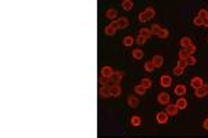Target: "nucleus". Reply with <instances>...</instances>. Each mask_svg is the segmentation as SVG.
<instances>
[{"label": "nucleus", "mask_w": 208, "mask_h": 138, "mask_svg": "<svg viewBox=\"0 0 208 138\" xmlns=\"http://www.w3.org/2000/svg\"><path fill=\"white\" fill-rule=\"evenodd\" d=\"M169 100H171V97H169V94H166V93H160L158 97H157V101H158L160 105H168Z\"/></svg>", "instance_id": "nucleus-1"}, {"label": "nucleus", "mask_w": 208, "mask_h": 138, "mask_svg": "<svg viewBox=\"0 0 208 138\" xmlns=\"http://www.w3.org/2000/svg\"><path fill=\"white\" fill-rule=\"evenodd\" d=\"M155 119H157V122L160 123V124H166L169 116H168V113H166V112H158V113L155 115Z\"/></svg>", "instance_id": "nucleus-2"}, {"label": "nucleus", "mask_w": 208, "mask_h": 138, "mask_svg": "<svg viewBox=\"0 0 208 138\" xmlns=\"http://www.w3.org/2000/svg\"><path fill=\"white\" fill-rule=\"evenodd\" d=\"M190 86H192L194 90H197L200 87H203L204 86V80L201 77H197V76H194L192 80H190Z\"/></svg>", "instance_id": "nucleus-3"}, {"label": "nucleus", "mask_w": 208, "mask_h": 138, "mask_svg": "<svg viewBox=\"0 0 208 138\" xmlns=\"http://www.w3.org/2000/svg\"><path fill=\"white\" fill-rule=\"evenodd\" d=\"M160 84L162 86V87H165V89L171 87L172 77H171V76H168V75H162V76H161V79H160Z\"/></svg>", "instance_id": "nucleus-4"}, {"label": "nucleus", "mask_w": 208, "mask_h": 138, "mask_svg": "<svg viewBox=\"0 0 208 138\" xmlns=\"http://www.w3.org/2000/svg\"><path fill=\"white\" fill-rule=\"evenodd\" d=\"M122 79H123V72H121V70H117V72H114V73H112V76L110 77V82H112V83L115 84V83H119Z\"/></svg>", "instance_id": "nucleus-5"}, {"label": "nucleus", "mask_w": 208, "mask_h": 138, "mask_svg": "<svg viewBox=\"0 0 208 138\" xmlns=\"http://www.w3.org/2000/svg\"><path fill=\"white\" fill-rule=\"evenodd\" d=\"M178 106L175 105V104H168L166 105V113H168V116H176L178 115Z\"/></svg>", "instance_id": "nucleus-6"}, {"label": "nucleus", "mask_w": 208, "mask_h": 138, "mask_svg": "<svg viewBox=\"0 0 208 138\" xmlns=\"http://www.w3.org/2000/svg\"><path fill=\"white\" fill-rule=\"evenodd\" d=\"M151 62H153V65H154V68H161L162 65H164V58L161 57V55H154L153 58L150 59Z\"/></svg>", "instance_id": "nucleus-7"}, {"label": "nucleus", "mask_w": 208, "mask_h": 138, "mask_svg": "<svg viewBox=\"0 0 208 138\" xmlns=\"http://www.w3.org/2000/svg\"><path fill=\"white\" fill-rule=\"evenodd\" d=\"M110 90H111V97H119L121 95V93H122V90H121V86L118 84V83H115V84H112L111 87H110Z\"/></svg>", "instance_id": "nucleus-8"}, {"label": "nucleus", "mask_w": 208, "mask_h": 138, "mask_svg": "<svg viewBox=\"0 0 208 138\" xmlns=\"http://www.w3.org/2000/svg\"><path fill=\"white\" fill-rule=\"evenodd\" d=\"M173 93H175L176 95H179V97H183L185 94L187 93V89H186V86L185 84H178L175 87V90H173Z\"/></svg>", "instance_id": "nucleus-9"}, {"label": "nucleus", "mask_w": 208, "mask_h": 138, "mask_svg": "<svg viewBox=\"0 0 208 138\" xmlns=\"http://www.w3.org/2000/svg\"><path fill=\"white\" fill-rule=\"evenodd\" d=\"M99 94H100V97H103V98H107V97H111V90H110L108 86H102L100 90H99Z\"/></svg>", "instance_id": "nucleus-10"}, {"label": "nucleus", "mask_w": 208, "mask_h": 138, "mask_svg": "<svg viewBox=\"0 0 208 138\" xmlns=\"http://www.w3.org/2000/svg\"><path fill=\"white\" fill-rule=\"evenodd\" d=\"M100 72H102L103 77H107V79H110V77L112 76V73H114V70H112L111 66H103Z\"/></svg>", "instance_id": "nucleus-11"}, {"label": "nucleus", "mask_w": 208, "mask_h": 138, "mask_svg": "<svg viewBox=\"0 0 208 138\" xmlns=\"http://www.w3.org/2000/svg\"><path fill=\"white\" fill-rule=\"evenodd\" d=\"M117 24H118V29H125L129 25V20L126 17H121L119 20H117Z\"/></svg>", "instance_id": "nucleus-12"}, {"label": "nucleus", "mask_w": 208, "mask_h": 138, "mask_svg": "<svg viewBox=\"0 0 208 138\" xmlns=\"http://www.w3.org/2000/svg\"><path fill=\"white\" fill-rule=\"evenodd\" d=\"M132 57H133V59H136V61H140V59L144 57L143 50H140V48H135L133 51H132Z\"/></svg>", "instance_id": "nucleus-13"}, {"label": "nucleus", "mask_w": 208, "mask_h": 138, "mask_svg": "<svg viewBox=\"0 0 208 138\" xmlns=\"http://www.w3.org/2000/svg\"><path fill=\"white\" fill-rule=\"evenodd\" d=\"M128 105L130 106V108H137L139 105V100L136 95H129L128 97Z\"/></svg>", "instance_id": "nucleus-14"}, {"label": "nucleus", "mask_w": 208, "mask_h": 138, "mask_svg": "<svg viewBox=\"0 0 208 138\" xmlns=\"http://www.w3.org/2000/svg\"><path fill=\"white\" fill-rule=\"evenodd\" d=\"M106 17L108 18V20H111V21H115V18L118 17L117 10H115V8H110V10H107Z\"/></svg>", "instance_id": "nucleus-15"}, {"label": "nucleus", "mask_w": 208, "mask_h": 138, "mask_svg": "<svg viewBox=\"0 0 208 138\" xmlns=\"http://www.w3.org/2000/svg\"><path fill=\"white\" fill-rule=\"evenodd\" d=\"M122 43H123V46H125V47H132V44L135 43V37H132L130 35H128V36L123 37Z\"/></svg>", "instance_id": "nucleus-16"}, {"label": "nucleus", "mask_w": 208, "mask_h": 138, "mask_svg": "<svg viewBox=\"0 0 208 138\" xmlns=\"http://www.w3.org/2000/svg\"><path fill=\"white\" fill-rule=\"evenodd\" d=\"M130 124H132L133 127H139V126H142V117L137 116V115L132 116L130 117Z\"/></svg>", "instance_id": "nucleus-17"}, {"label": "nucleus", "mask_w": 208, "mask_h": 138, "mask_svg": "<svg viewBox=\"0 0 208 138\" xmlns=\"http://www.w3.org/2000/svg\"><path fill=\"white\" fill-rule=\"evenodd\" d=\"M175 105L178 106V109H186V106H187V101H186V98H183V97H181L178 101L175 102Z\"/></svg>", "instance_id": "nucleus-18"}, {"label": "nucleus", "mask_w": 208, "mask_h": 138, "mask_svg": "<svg viewBox=\"0 0 208 138\" xmlns=\"http://www.w3.org/2000/svg\"><path fill=\"white\" fill-rule=\"evenodd\" d=\"M181 46H182V48H187L189 46H192L193 43H192V39L190 37H182L181 39Z\"/></svg>", "instance_id": "nucleus-19"}, {"label": "nucleus", "mask_w": 208, "mask_h": 138, "mask_svg": "<svg viewBox=\"0 0 208 138\" xmlns=\"http://www.w3.org/2000/svg\"><path fill=\"white\" fill-rule=\"evenodd\" d=\"M122 8L125 11H130L133 8V1L132 0H123L122 1Z\"/></svg>", "instance_id": "nucleus-20"}, {"label": "nucleus", "mask_w": 208, "mask_h": 138, "mask_svg": "<svg viewBox=\"0 0 208 138\" xmlns=\"http://www.w3.org/2000/svg\"><path fill=\"white\" fill-rule=\"evenodd\" d=\"M208 93L205 91V89H204V86L203 87H200V89H197V90H194V95L197 97V98H203V97H205Z\"/></svg>", "instance_id": "nucleus-21"}, {"label": "nucleus", "mask_w": 208, "mask_h": 138, "mask_svg": "<svg viewBox=\"0 0 208 138\" xmlns=\"http://www.w3.org/2000/svg\"><path fill=\"white\" fill-rule=\"evenodd\" d=\"M139 36L144 37V39H149V37L151 36V31L147 29V28H142V29L139 31Z\"/></svg>", "instance_id": "nucleus-22"}, {"label": "nucleus", "mask_w": 208, "mask_h": 138, "mask_svg": "<svg viewBox=\"0 0 208 138\" xmlns=\"http://www.w3.org/2000/svg\"><path fill=\"white\" fill-rule=\"evenodd\" d=\"M140 86L144 87V89L147 90V89H150V87L153 86V82H151L149 77H144V79H142V82H140Z\"/></svg>", "instance_id": "nucleus-23"}, {"label": "nucleus", "mask_w": 208, "mask_h": 138, "mask_svg": "<svg viewBox=\"0 0 208 138\" xmlns=\"http://www.w3.org/2000/svg\"><path fill=\"white\" fill-rule=\"evenodd\" d=\"M143 13H144V15L147 17V20H151V18H154V15H155V10L154 8H151V7L146 8Z\"/></svg>", "instance_id": "nucleus-24"}, {"label": "nucleus", "mask_w": 208, "mask_h": 138, "mask_svg": "<svg viewBox=\"0 0 208 138\" xmlns=\"http://www.w3.org/2000/svg\"><path fill=\"white\" fill-rule=\"evenodd\" d=\"M150 28H151V29H150V31H151V35H157V36H158V33H160L161 29H162V26L158 25V24H154L153 26H150Z\"/></svg>", "instance_id": "nucleus-25"}, {"label": "nucleus", "mask_w": 208, "mask_h": 138, "mask_svg": "<svg viewBox=\"0 0 208 138\" xmlns=\"http://www.w3.org/2000/svg\"><path fill=\"white\" fill-rule=\"evenodd\" d=\"M115 31H117V29L112 28L111 25H108V26L104 28V33H106L107 36H114V35H115Z\"/></svg>", "instance_id": "nucleus-26"}, {"label": "nucleus", "mask_w": 208, "mask_h": 138, "mask_svg": "<svg viewBox=\"0 0 208 138\" xmlns=\"http://www.w3.org/2000/svg\"><path fill=\"white\" fill-rule=\"evenodd\" d=\"M154 65H153V62L151 61H147L146 64H144V70L146 72H149V73H153V70H154Z\"/></svg>", "instance_id": "nucleus-27"}, {"label": "nucleus", "mask_w": 208, "mask_h": 138, "mask_svg": "<svg viewBox=\"0 0 208 138\" xmlns=\"http://www.w3.org/2000/svg\"><path fill=\"white\" fill-rule=\"evenodd\" d=\"M135 93H136L137 95H144V94H146V89L142 87L140 84H137V86H135Z\"/></svg>", "instance_id": "nucleus-28"}, {"label": "nucleus", "mask_w": 208, "mask_h": 138, "mask_svg": "<svg viewBox=\"0 0 208 138\" xmlns=\"http://www.w3.org/2000/svg\"><path fill=\"white\" fill-rule=\"evenodd\" d=\"M193 24L196 25V26H204V20L203 18H200V17H194V20H193Z\"/></svg>", "instance_id": "nucleus-29"}, {"label": "nucleus", "mask_w": 208, "mask_h": 138, "mask_svg": "<svg viewBox=\"0 0 208 138\" xmlns=\"http://www.w3.org/2000/svg\"><path fill=\"white\" fill-rule=\"evenodd\" d=\"M178 57H179V59H187V58H189V53L186 51V48L181 50V51H179V54H178Z\"/></svg>", "instance_id": "nucleus-30"}, {"label": "nucleus", "mask_w": 208, "mask_h": 138, "mask_svg": "<svg viewBox=\"0 0 208 138\" xmlns=\"http://www.w3.org/2000/svg\"><path fill=\"white\" fill-rule=\"evenodd\" d=\"M168 35H169V32H168V29H165V28H162V29H161V32L158 33V37H160V39H166V37H168Z\"/></svg>", "instance_id": "nucleus-31"}, {"label": "nucleus", "mask_w": 208, "mask_h": 138, "mask_svg": "<svg viewBox=\"0 0 208 138\" xmlns=\"http://www.w3.org/2000/svg\"><path fill=\"white\" fill-rule=\"evenodd\" d=\"M183 72H185V69H183V68H179L178 65H176L175 68H173V75H175V76H182V75H183Z\"/></svg>", "instance_id": "nucleus-32"}, {"label": "nucleus", "mask_w": 208, "mask_h": 138, "mask_svg": "<svg viewBox=\"0 0 208 138\" xmlns=\"http://www.w3.org/2000/svg\"><path fill=\"white\" fill-rule=\"evenodd\" d=\"M200 18H203V20H205V18H208V11L207 10H204V8H201V10L198 11V14H197Z\"/></svg>", "instance_id": "nucleus-33"}, {"label": "nucleus", "mask_w": 208, "mask_h": 138, "mask_svg": "<svg viewBox=\"0 0 208 138\" xmlns=\"http://www.w3.org/2000/svg\"><path fill=\"white\" fill-rule=\"evenodd\" d=\"M196 50H197V48H196V46H194V44H192V46H189V47L186 48V51L189 53V55H193V54L196 53Z\"/></svg>", "instance_id": "nucleus-34"}, {"label": "nucleus", "mask_w": 208, "mask_h": 138, "mask_svg": "<svg viewBox=\"0 0 208 138\" xmlns=\"http://www.w3.org/2000/svg\"><path fill=\"white\" fill-rule=\"evenodd\" d=\"M99 83L102 86H107L108 83H110V79H107V77H103V76H100V79H99Z\"/></svg>", "instance_id": "nucleus-35"}, {"label": "nucleus", "mask_w": 208, "mask_h": 138, "mask_svg": "<svg viewBox=\"0 0 208 138\" xmlns=\"http://www.w3.org/2000/svg\"><path fill=\"white\" fill-rule=\"evenodd\" d=\"M186 61H187V65H196V62H197V59L194 58L193 55H189V58Z\"/></svg>", "instance_id": "nucleus-36"}, {"label": "nucleus", "mask_w": 208, "mask_h": 138, "mask_svg": "<svg viewBox=\"0 0 208 138\" xmlns=\"http://www.w3.org/2000/svg\"><path fill=\"white\" fill-rule=\"evenodd\" d=\"M178 66L185 69L187 66V61H186V59H179V61H178Z\"/></svg>", "instance_id": "nucleus-37"}, {"label": "nucleus", "mask_w": 208, "mask_h": 138, "mask_svg": "<svg viewBox=\"0 0 208 138\" xmlns=\"http://www.w3.org/2000/svg\"><path fill=\"white\" fill-rule=\"evenodd\" d=\"M135 42L137 43L139 46H143L144 43L147 42V39H144V37H142V36H139V37H137V39H136V40H135Z\"/></svg>", "instance_id": "nucleus-38"}, {"label": "nucleus", "mask_w": 208, "mask_h": 138, "mask_svg": "<svg viewBox=\"0 0 208 138\" xmlns=\"http://www.w3.org/2000/svg\"><path fill=\"white\" fill-rule=\"evenodd\" d=\"M137 20H139L140 22H147V21H149V20H147V17L144 15V13H140V14H139Z\"/></svg>", "instance_id": "nucleus-39"}, {"label": "nucleus", "mask_w": 208, "mask_h": 138, "mask_svg": "<svg viewBox=\"0 0 208 138\" xmlns=\"http://www.w3.org/2000/svg\"><path fill=\"white\" fill-rule=\"evenodd\" d=\"M203 127L205 128V130H208V117L204 120V123H203Z\"/></svg>", "instance_id": "nucleus-40"}, {"label": "nucleus", "mask_w": 208, "mask_h": 138, "mask_svg": "<svg viewBox=\"0 0 208 138\" xmlns=\"http://www.w3.org/2000/svg\"><path fill=\"white\" fill-rule=\"evenodd\" d=\"M204 26L208 28V18H205V20H204Z\"/></svg>", "instance_id": "nucleus-41"}, {"label": "nucleus", "mask_w": 208, "mask_h": 138, "mask_svg": "<svg viewBox=\"0 0 208 138\" xmlns=\"http://www.w3.org/2000/svg\"><path fill=\"white\" fill-rule=\"evenodd\" d=\"M204 89H205V91L208 93V83H204Z\"/></svg>", "instance_id": "nucleus-42"}, {"label": "nucleus", "mask_w": 208, "mask_h": 138, "mask_svg": "<svg viewBox=\"0 0 208 138\" xmlns=\"http://www.w3.org/2000/svg\"><path fill=\"white\" fill-rule=\"evenodd\" d=\"M207 42H208V37H207Z\"/></svg>", "instance_id": "nucleus-43"}]
</instances>
